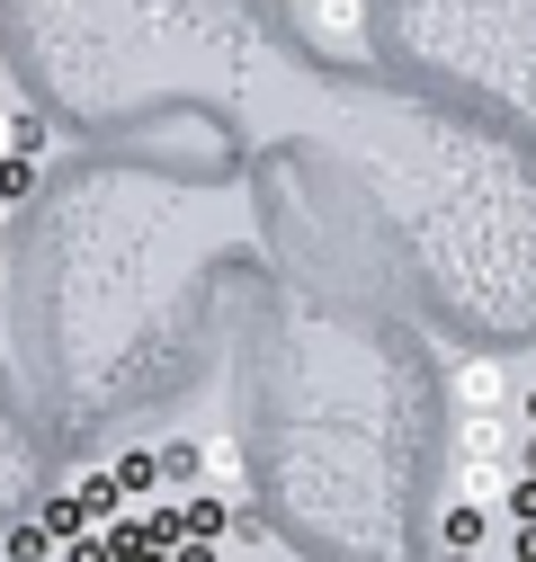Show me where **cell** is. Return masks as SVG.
Segmentation results:
<instances>
[{
	"instance_id": "9c48e42d",
	"label": "cell",
	"mask_w": 536,
	"mask_h": 562,
	"mask_svg": "<svg viewBox=\"0 0 536 562\" xmlns=\"http://www.w3.org/2000/svg\"><path fill=\"white\" fill-rule=\"evenodd\" d=\"M188 527H197V536H215V527H224V501H215V491H206V501H188Z\"/></svg>"
},
{
	"instance_id": "4fadbf2b",
	"label": "cell",
	"mask_w": 536,
	"mask_h": 562,
	"mask_svg": "<svg viewBox=\"0 0 536 562\" xmlns=\"http://www.w3.org/2000/svg\"><path fill=\"white\" fill-rule=\"evenodd\" d=\"M0 286H10V250H0Z\"/></svg>"
},
{
	"instance_id": "8fae6325",
	"label": "cell",
	"mask_w": 536,
	"mask_h": 562,
	"mask_svg": "<svg viewBox=\"0 0 536 562\" xmlns=\"http://www.w3.org/2000/svg\"><path fill=\"white\" fill-rule=\"evenodd\" d=\"M518 553H527V562H536V518H518Z\"/></svg>"
},
{
	"instance_id": "52a82bcc",
	"label": "cell",
	"mask_w": 536,
	"mask_h": 562,
	"mask_svg": "<svg viewBox=\"0 0 536 562\" xmlns=\"http://www.w3.org/2000/svg\"><path fill=\"white\" fill-rule=\"evenodd\" d=\"M501 501H510V518H536V473H527V464L501 473Z\"/></svg>"
},
{
	"instance_id": "277c9868",
	"label": "cell",
	"mask_w": 536,
	"mask_h": 562,
	"mask_svg": "<svg viewBox=\"0 0 536 562\" xmlns=\"http://www.w3.org/2000/svg\"><path fill=\"white\" fill-rule=\"evenodd\" d=\"M36 179H45V170H36V153H0V205H27V196H36Z\"/></svg>"
},
{
	"instance_id": "ba28073f",
	"label": "cell",
	"mask_w": 536,
	"mask_h": 562,
	"mask_svg": "<svg viewBox=\"0 0 536 562\" xmlns=\"http://www.w3.org/2000/svg\"><path fill=\"white\" fill-rule=\"evenodd\" d=\"M10 153H36V161H45V116L10 108Z\"/></svg>"
},
{
	"instance_id": "5bb4252c",
	"label": "cell",
	"mask_w": 536,
	"mask_h": 562,
	"mask_svg": "<svg viewBox=\"0 0 536 562\" xmlns=\"http://www.w3.org/2000/svg\"><path fill=\"white\" fill-rule=\"evenodd\" d=\"M287 10H304V0H287Z\"/></svg>"
},
{
	"instance_id": "7c38bea8",
	"label": "cell",
	"mask_w": 536,
	"mask_h": 562,
	"mask_svg": "<svg viewBox=\"0 0 536 562\" xmlns=\"http://www.w3.org/2000/svg\"><path fill=\"white\" fill-rule=\"evenodd\" d=\"M518 419H536V393H527V402H518Z\"/></svg>"
},
{
	"instance_id": "6da1fadb",
	"label": "cell",
	"mask_w": 536,
	"mask_h": 562,
	"mask_svg": "<svg viewBox=\"0 0 536 562\" xmlns=\"http://www.w3.org/2000/svg\"><path fill=\"white\" fill-rule=\"evenodd\" d=\"M447 393H456V411H501L510 402V367L501 358H456Z\"/></svg>"
},
{
	"instance_id": "3957f363",
	"label": "cell",
	"mask_w": 536,
	"mask_h": 562,
	"mask_svg": "<svg viewBox=\"0 0 536 562\" xmlns=\"http://www.w3.org/2000/svg\"><path fill=\"white\" fill-rule=\"evenodd\" d=\"M322 45H367V0H304L295 10Z\"/></svg>"
},
{
	"instance_id": "30bf717a",
	"label": "cell",
	"mask_w": 536,
	"mask_h": 562,
	"mask_svg": "<svg viewBox=\"0 0 536 562\" xmlns=\"http://www.w3.org/2000/svg\"><path fill=\"white\" fill-rule=\"evenodd\" d=\"M510 464H527V473H536V419H527V438L510 447Z\"/></svg>"
},
{
	"instance_id": "7a4b0ae2",
	"label": "cell",
	"mask_w": 536,
	"mask_h": 562,
	"mask_svg": "<svg viewBox=\"0 0 536 562\" xmlns=\"http://www.w3.org/2000/svg\"><path fill=\"white\" fill-rule=\"evenodd\" d=\"M456 464H501L510 473V419L501 411H465L456 419Z\"/></svg>"
},
{
	"instance_id": "5b68a950",
	"label": "cell",
	"mask_w": 536,
	"mask_h": 562,
	"mask_svg": "<svg viewBox=\"0 0 536 562\" xmlns=\"http://www.w3.org/2000/svg\"><path fill=\"white\" fill-rule=\"evenodd\" d=\"M197 473H215L224 491H242V447L233 438H206V447H197Z\"/></svg>"
},
{
	"instance_id": "8992f818",
	"label": "cell",
	"mask_w": 536,
	"mask_h": 562,
	"mask_svg": "<svg viewBox=\"0 0 536 562\" xmlns=\"http://www.w3.org/2000/svg\"><path fill=\"white\" fill-rule=\"evenodd\" d=\"M438 544H483V501H456L438 518Z\"/></svg>"
}]
</instances>
